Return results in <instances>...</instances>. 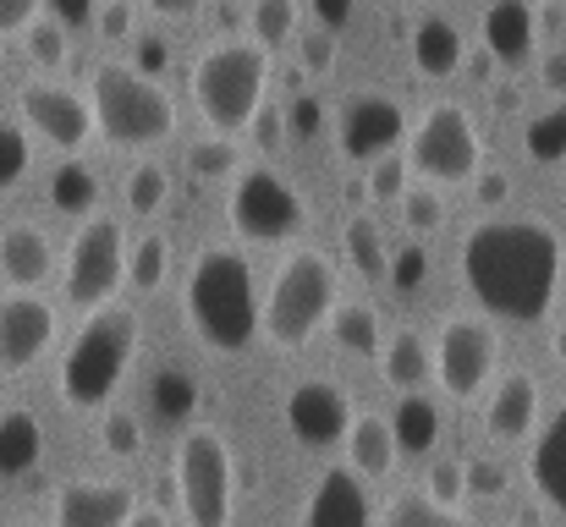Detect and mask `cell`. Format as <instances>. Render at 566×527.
Returning a JSON list of instances; mask_svg holds the SVG:
<instances>
[{"mask_svg": "<svg viewBox=\"0 0 566 527\" xmlns=\"http://www.w3.org/2000/svg\"><path fill=\"white\" fill-rule=\"evenodd\" d=\"M462 275L490 314L534 325L562 286V236L545 220H484L462 242Z\"/></svg>", "mask_w": 566, "mask_h": 527, "instance_id": "6da1fadb", "label": "cell"}, {"mask_svg": "<svg viewBox=\"0 0 566 527\" xmlns=\"http://www.w3.org/2000/svg\"><path fill=\"white\" fill-rule=\"evenodd\" d=\"M188 319L198 341L214 351H242L259 336L264 308H259L253 270L237 247H203L198 253L188 275Z\"/></svg>", "mask_w": 566, "mask_h": 527, "instance_id": "7a4b0ae2", "label": "cell"}, {"mask_svg": "<svg viewBox=\"0 0 566 527\" xmlns=\"http://www.w3.org/2000/svg\"><path fill=\"white\" fill-rule=\"evenodd\" d=\"M88 88H94V122H99L111 149H155L171 138L177 105L149 72L122 66V61H99Z\"/></svg>", "mask_w": 566, "mask_h": 527, "instance_id": "3957f363", "label": "cell"}, {"mask_svg": "<svg viewBox=\"0 0 566 527\" xmlns=\"http://www.w3.org/2000/svg\"><path fill=\"white\" fill-rule=\"evenodd\" d=\"M264 77H270V50L253 44V39L248 44L226 39V44L198 55V66H192V105H198V116L214 133L231 138V133L253 127V116L264 105Z\"/></svg>", "mask_w": 566, "mask_h": 527, "instance_id": "277c9868", "label": "cell"}, {"mask_svg": "<svg viewBox=\"0 0 566 527\" xmlns=\"http://www.w3.org/2000/svg\"><path fill=\"white\" fill-rule=\"evenodd\" d=\"M138 351V314L133 308H99L88 325L72 336V351L61 362V396L77 412H94L116 396L127 362Z\"/></svg>", "mask_w": 566, "mask_h": 527, "instance_id": "5b68a950", "label": "cell"}, {"mask_svg": "<svg viewBox=\"0 0 566 527\" xmlns=\"http://www.w3.org/2000/svg\"><path fill=\"white\" fill-rule=\"evenodd\" d=\"M336 314V264L325 253H292L270 286L264 330L275 347H303Z\"/></svg>", "mask_w": 566, "mask_h": 527, "instance_id": "8992f818", "label": "cell"}, {"mask_svg": "<svg viewBox=\"0 0 566 527\" xmlns=\"http://www.w3.org/2000/svg\"><path fill=\"white\" fill-rule=\"evenodd\" d=\"M484 160V144H479V127L462 105H429L423 122L407 133V166L423 181H473Z\"/></svg>", "mask_w": 566, "mask_h": 527, "instance_id": "52a82bcc", "label": "cell"}, {"mask_svg": "<svg viewBox=\"0 0 566 527\" xmlns=\"http://www.w3.org/2000/svg\"><path fill=\"white\" fill-rule=\"evenodd\" d=\"M127 281V231L111 214H94L77 225L72 247H66V303L94 314L116 297V286Z\"/></svg>", "mask_w": 566, "mask_h": 527, "instance_id": "ba28073f", "label": "cell"}, {"mask_svg": "<svg viewBox=\"0 0 566 527\" xmlns=\"http://www.w3.org/2000/svg\"><path fill=\"white\" fill-rule=\"evenodd\" d=\"M177 484L192 527H226L231 523V451L214 429H192L177 451Z\"/></svg>", "mask_w": 566, "mask_h": 527, "instance_id": "9c48e42d", "label": "cell"}, {"mask_svg": "<svg viewBox=\"0 0 566 527\" xmlns=\"http://www.w3.org/2000/svg\"><path fill=\"white\" fill-rule=\"evenodd\" d=\"M231 225L242 242H286L303 231V198L275 171H242L231 187Z\"/></svg>", "mask_w": 566, "mask_h": 527, "instance_id": "30bf717a", "label": "cell"}, {"mask_svg": "<svg viewBox=\"0 0 566 527\" xmlns=\"http://www.w3.org/2000/svg\"><path fill=\"white\" fill-rule=\"evenodd\" d=\"M17 110H22V127L28 133H39L44 144H55L66 155H77L94 138V127H99L94 110H88V99L72 94V88H61V83H28L17 94Z\"/></svg>", "mask_w": 566, "mask_h": 527, "instance_id": "8fae6325", "label": "cell"}, {"mask_svg": "<svg viewBox=\"0 0 566 527\" xmlns=\"http://www.w3.org/2000/svg\"><path fill=\"white\" fill-rule=\"evenodd\" d=\"M495 368V330L484 319H451L434 341V373L446 396H479V384Z\"/></svg>", "mask_w": 566, "mask_h": 527, "instance_id": "7c38bea8", "label": "cell"}, {"mask_svg": "<svg viewBox=\"0 0 566 527\" xmlns=\"http://www.w3.org/2000/svg\"><path fill=\"white\" fill-rule=\"evenodd\" d=\"M401 133H407L401 105L385 99V94H358V99H347V105H342V122H336V144H342V155L358 160V166H369L379 155H396Z\"/></svg>", "mask_w": 566, "mask_h": 527, "instance_id": "4fadbf2b", "label": "cell"}, {"mask_svg": "<svg viewBox=\"0 0 566 527\" xmlns=\"http://www.w3.org/2000/svg\"><path fill=\"white\" fill-rule=\"evenodd\" d=\"M286 429H292L297 445H308V451L347 445L353 407H347V396H342L331 379H303V384L286 396Z\"/></svg>", "mask_w": 566, "mask_h": 527, "instance_id": "5bb4252c", "label": "cell"}, {"mask_svg": "<svg viewBox=\"0 0 566 527\" xmlns=\"http://www.w3.org/2000/svg\"><path fill=\"white\" fill-rule=\"evenodd\" d=\"M55 341V308L33 292L0 303V373H22Z\"/></svg>", "mask_w": 566, "mask_h": 527, "instance_id": "9a60e30c", "label": "cell"}, {"mask_svg": "<svg viewBox=\"0 0 566 527\" xmlns=\"http://www.w3.org/2000/svg\"><path fill=\"white\" fill-rule=\"evenodd\" d=\"M303 527H369V495H364V473L353 467H331L308 506H303Z\"/></svg>", "mask_w": 566, "mask_h": 527, "instance_id": "2e32d148", "label": "cell"}, {"mask_svg": "<svg viewBox=\"0 0 566 527\" xmlns=\"http://www.w3.org/2000/svg\"><path fill=\"white\" fill-rule=\"evenodd\" d=\"M138 512L127 484H66L55 500V527H127Z\"/></svg>", "mask_w": 566, "mask_h": 527, "instance_id": "e0dca14e", "label": "cell"}, {"mask_svg": "<svg viewBox=\"0 0 566 527\" xmlns=\"http://www.w3.org/2000/svg\"><path fill=\"white\" fill-rule=\"evenodd\" d=\"M534 39H539V17L528 0H495L484 11V50L501 66H523L534 55Z\"/></svg>", "mask_w": 566, "mask_h": 527, "instance_id": "ac0fdd59", "label": "cell"}, {"mask_svg": "<svg viewBox=\"0 0 566 527\" xmlns=\"http://www.w3.org/2000/svg\"><path fill=\"white\" fill-rule=\"evenodd\" d=\"M462 55H468V44H462L457 22H446V17H423V22L412 28V66H418V77L446 83V77L462 72Z\"/></svg>", "mask_w": 566, "mask_h": 527, "instance_id": "d6986e66", "label": "cell"}, {"mask_svg": "<svg viewBox=\"0 0 566 527\" xmlns=\"http://www.w3.org/2000/svg\"><path fill=\"white\" fill-rule=\"evenodd\" d=\"M534 418H539V384H534L528 373H506L501 390L490 396L484 429H490L495 440H523V434L534 429Z\"/></svg>", "mask_w": 566, "mask_h": 527, "instance_id": "ffe728a7", "label": "cell"}, {"mask_svg": "<svg viewBox=\"0 0 566 527\" xmlns=\"http://www.w3.org/2000/svg\"><path fill=\"white\" fill-rule=\"evenodd\" d=\"M50 264H55V253H50V236L39 225H6L0 231V270H6V281L39 286L50 275Z\"/></svg>", "mask_w": 566, "mask_h": 527, "instance_id": "44dd1931", "label": "cell"}, {"mask_svg": "<svg viewBox=\"0 0 566 527\" xmlns=\"http://www.w3.org/2000/svg\"><path fill=\"white\" fill-rule=\"evenodd\" d=\"M528 473L539 484V495L566 517V407L545 423V434L534 440V456H528Z\"/></svg>", "mask_w": 566, "mask_h": 527, "instance_id": "7402d4cb", "label": "cell"}, {"mask_svg": "<svg viewBox=\"0 0 566 527\" xmlns=\"http://www.w3.org/2000/svg\"><path fill=\"white\" fill-rule=\"evenodd\" d=\"M390 434H396V451L401 456H429L434 440H440V407L429 396H401L396 412H390Z\"/></svg>", "mask_w": 566, "mask_h": 527, "instance_id": "603a6c76", "label": "cell"}, {"mask_svg": "<svg viewBox=\"0 0 566 527\" xmlns=\"http://www.w3.org/2000/svg\"><path fill=\"white\" fill-rule=\"evenodd\" d=\"M390 462H396V434H390V423H385V418H358V423L347 429V467L364 473V478H385Z\"/></svg>", "mask_w": 566, "mask_h": 527, "instance_id": "cb8c5ba5", "label": "cell"}, {"mask_svg": "<svg viewBox=\"0 0 566 527\" xmlns=\"http://www.w3.org/2000/svg\"><path fill=\"white\" fill-rule=\"evenodd\" d=\"M44 456V429L33 412H6L0 418V473L6 478H22L33 462Z\"/></svg>", "mask_w": 566, "mask_h": 527, "instance_id": "d4e9b609", "label": "cell"}, {"mask_svg": "<svg viewBox=\"0 0 566 527\" xmlns=\"http://www.w3.org/2000/svg\"><path fill=\"white\" fill-rule=\"evenodd\" d=\"M379 362H385V379H390V390H418L423 379H429V368H434V357L423 351V341L412 336V330H396L385 351H379Z\"/></svg>", "mask_w": 566, "mask_h": 527, "instance_id": "484cf974", "label": "cell"}, {"mask_svg": "<svg viewBox=\"0 0 566 527\" xmlns=\"http://www.w3.org/2000/svg\"><path fill=\"white\" fill-rule=\"evenodd\" d=\"M342 242H347V259H353V270H358L364 281H385V275H390L385 236H379V225L369 220V214H353L347 231H342Z\"/></svg>", "mask_w": 566, "mask_h": 527, "instance_id": "4316f807", "label": "cell"}, {"mask_svg": "<svg viewBox=\"0 0 566 527\" xmlns=\"http://www.w3.org/2000/svg\"><path fill=\"white\" fill-rule=\"evenodd\" d=\"M331 330H336V347L342 351H358V357H379L385 351V341H379V314L364 308V303H336Z\"/></svg>", "mask_w": 566, "mask_h": 527, "instance_id": "83f0119b", "label": "cell"}, {"mask_svg": "<svg viewBox=\"0 0 566 527\" xmlns=\"http://www.w3.org/2000/svg\"><path fill=\"white\" fill-rule=\"evenodd\" d=\"M99 203V176L88 171L83 160H66L61 171L50 176V209L61 214H94Z\"/></svg>", "mask_w": 566, "mask_h": 527, "instance_id": "f1b7e54d", "label": "cell"}, {"mask_svg": "<svg viewBox=\"0 0 566 527\" xmlns=\"http://www.w3.org/2000/svg\"><path fill=\"white\" fill-rule=\"evenodd\" d=\"M248 33H253V44H264L270 55L286 50L292 33H297V0H253V11H248Z\"/></svg>", "mask_w": 566, "mask_h": 527, "instance_id": "f546056e", "label": "cell"}, {"mask_svg": "<svg viewBox=\"0 0 566 527\" xmlns=\"http://www.w3.org/2000/svg\"><path fill=\"white\" fill-rule=\"evenodd\" d=\"M379 527H473V523H468V517H457L451 506L429 500V495H396V500L385 506Z\"/></svg>", "mask_w": 566, "mask_h": 527, "instance_id": "4dcf8cb0", "label": "cell"}, {"mask_svg": "<svg viewBox=\"0 0 566 527\" xmlns=\"http://www.w3.org/2000/svg\"><path fill=\"white\" fill-rule=\"evenodd\" d=\"M528 160H539V166H562L566 160V99L562 105H551L545 116H534L528 122Z\"/></svg>", "mask_w": 566, "mask_h": 527, "instance_id": "1f68e13d", "label": "cell"}, {"mask_svg": "<svg viewBox=\"0 0 566 527\" xmlns=\"http://www.w3.org/2000/svg\"><path fill=\"white\" fill-rule=\"evenodd\" d=\"M166 270H171V242H166L160 231H149V236L127 253V281H133L138 292H155V286L166 281Z\"/></svg>", "mask_w": 566, "mask_h": 527, "instance_id": "d6a6232c", "label": "cell"}, {"mask_svg": "<svg viewBox=\"0 0 566 527\" xmlns=\"http://www.w3.org/2000/svg\"><path fill=\"white\" fill-rule=\"evenodd\" d=\"M192 407H198V384H192L188 373L166 368V373L155 379V412H160L166 423H182V418H192Z\"/></svg>", "mask_w": 566, "mask_h": 527, "instance_id": "836d02e7", "label": "cell"}, {"mask_svg": "<svg viewBox=\"0 0 566 527\" xmlns=\"http://www.w3.org/2000/svg\"><path fill=\"white\" fill-rule=\"evenodd\" d=\"M33 166V144L17 122H0V192H11Z\"/></svg>", "mask_w": 566, "mask_h": 527, "instance_id": "e575fe53", "label": "cell"}, {"mask_svg": "<svg viewBox=\"0 0 566 527\" xmlns=\"http://www.w3.org/2000/svg\"><path fill=\"white\" fill-rule=\"evenodd\" d=\"M28 55L39 66H61L66 61V22L61 17H33L28 22Z\"/></svg>", "mask_w": 566, "mask_h": 527, "instance_id": "d590c367", "label": "cell"}, {"mask_svg": "<svg viewBox=\"0 0 566 527\" xmlns=\"http://www.w3.org/2000/svg\"><path fill=\"white\" fill-rule=\"evenodd\" d=\"M166 192H171V176L160 171V166H138V171L127 176V209L133 214H155L166 203Z\"/></svg>", "mask_w": 566, "mask_h": 527, "instance_id": "8d00e7d4", "label": "cell"}, {"mask_svg": "<svg viewBox=\"0 0 566 527\" xmlns=\"http://www.w3.org/2000/svg\"><path fill=\"white\" fill-rule=\"evenodd\" d=\"M188 171L192 176H226V171H237V144L220 133V138H203V144H192L188 149Z\"/></svg>", "mask_w": 566, "mask_h": 527, "instance_id": "74e56055", "label": "cell"}, {"mask_svg": "<svg viewBox=\"0 0 566 527\" xmlns=\"http://www.w3.org/2000/svg\"><path fill=\"white\" fill-rule=\"evenodd\" d=\"M407 176H412V166H407L401 155H379V160H375V176H369V198H379V203H401V192H407Z\"/></svg>", "mask_w": 566, "mask_h": 527, "instance_id": "f35d334b", "label": "cell"}, {"mask_svg": "<svg viewBox=\"0 0 566 527\" xmlns=\"http://www.w3.org/2000/svg\"><path fill=\"white\" fill-rule=\"evenodd\" d=\"M401 220H407L412 231H434V225L446 220L440 192H429V187H407V192H401Z\"/></svg>", "mask_w": 566, "mask_h": 527, "instance_id": "ab89813d", "label": "cell"}, {"mask_svg": "<svg viewBox=\"0 0 566 527\" xmlns=\"http://www.w3.org/2000/svg\"><path fill=\"white\" fill-rule=\"evenodd\" d=\"M99 440H105V451H111V456H138L144 429H138V418H133V412H111V418H105V429H99Z\"/></svg>", "mask_w": 566, "mask_h": 527, "instance_id": "60d3db41", "label": "cell"}, {"mask_svg": "<svg viewBox=\"0 0 566 527\" xmlns=\"http://www.w3.org/2000/svg\"><path fill=\"white\" fill-rule=\"evenodd\" d=\"M286 133L292 138H314V133H325V105H319V94H297L292 99V110H286Z\"/></svg>", "mask_w": 566, "mask_h": 527, "instance_id": "b9f144b4", "label": "cell"}, {"mask_svg": "<svg viewBox=\"0 0 566 527\" xmlns=\"http://www.w3.org/2000/svg\"><path fill=\"white\" fill-rule=\"evenodd\" d=\"M462 495H468V467H457V462H434V467H429V500L451 506V500H462Z\"/></svg>", "mask_w": 566, "mask_h": 527, "instance_id": "7bdbcfd3", "label": "cell"}, {"mask_svg": "<svg viewBox=\"0 0 566 527\" xmlns=\"http://www.w3.org/2000/svg\"><path fill=\"white\" fill-rule=\"evenodd\" d=\"M297 55H303V72L331 77V66H336V39H331V28H325V33H308V39L297 44Z\"/></svg>", "mask_w": 566, "mask_h": 527, "instance_id": "ee69618b", "label": "cell"}, {"mask_svg": "<svg viewBox=\"0 0 566 527\" xmlns=\"http://www.w3.org/2000/svg\"><path fill=\"white\" fill-rule=\"evenodd\" d=\"M423 264H429V259H423V247L412 242V247H401V253L390 259V281H396L401 292H412V286H423Z\"/></svg>", "mask_w": 566, "mask_h": 527, "instance_id": "f6af8a7d", "label": "cell"}, {"mask_svg": "<svg viewBox=\"0 0 566 527\" xmlns=\"http://www.w3.org/2000/svg\"><path fill=\"white\" fill-rule=\"evenodd\" d=\"M506 489V467L501 462H468V495H501Z\"/></svg>", "mask_w": 566, "mask_h": 527, "instance_id": "bcb514c9", "label": "cell"}, {"mask_svg": "<svg viewBox=\"0 0 566 527\" xmlns=\"http://www.w3.org/2000/svg\"><path fill=\"white\" fill-rule=\"evenodd\" d=\"M253 138H259L264 149H275V144L286 138V110H275V105H259V116H253Z\"/></svg>", "mask_w": 566, "mask_h": 527, "instance_id": "7dc6e473", "label": "cell"}, {"mask_svg": "<svg viewBox=\"0 0 566 527\" xmlns=\"http://www.w3.org/2000/svg\"><path fill=\"white\" fill-rule=\"evenodd\" d=\"M33 17H39V0H0V39L6 33H28Z\"/></svg>", "mask_w": 566, "mask_h": 527, "instance_id": "c3c4849f", "label": "cell"}, {"mask_svg": "<svg viewBox=\"0 0 566 527\" xmlns=\"http://www.w3.org/2000/svg\"><path fill=\"white\" fill-rule=\"evenodd\" d=\"M94 22H99V33H105V39H127V33H133V6H127V0H111Z\"/></svg>", "mask_w": 566, "mask_h": 527, "instance_id": "681fc988", "label": "cell"}, {"mask_svg": "<svg viewBox=\"0 0 566 527\" xmlns=\"http://www.w3.org/2000/svg\"><path fill=\"white\" fill-rule=\"evenodd\" d=\"M50 17H61L66 28H83V22H94L99 11H94V0H50Z\"/></svg>", "mask_w": 566, "mask_h": 527, "instance_id": "f907efd6", "label": "cell"}, {"mask_svg": "<svg viewBox=\"0 0 566 527\" xmlns=\"http://www.w3.org/2000/svg\"><path fill=\"white\" fill-rule=\"evenodd\" d=\"M314 17L336 33V28H347V22H353V0H314Z\"/></svg>", "mask_w": 566, "mask_h": 527, "instance_id": "816d5d0a", "label": "cell"}, {"mask_svg": "<svg viewBox=\"0 0 566 527\" xmlns=\"http://www.w3.org/2000/svg\"><path fill=\"white\" fill-rule=\"evenodd\" d=\"M506 192H512V181H506L501 171L479 176V203H484V209H501V203H506Z\"/></svg>", "mask_w": 566, "mask_h": 527, "instance_id": "f5cc1de1", "label": "cell"}, {"mask_svg": "<svg viewBox=\"0 0 566 527\" xmlns=\"http://www.w3.org/2000/svg\"><path fill=\"white\" fill-rule=\"evenodd\" d=\"M539 72H545V88H556V94H566V50H551Z\"/></svg>", "mask_w": 566, "mask_h": 527, "instance_id": "db71d44e", "label": "cell"}, {"mask_svg": "<svg viewBox=\"0 0 566 527\" xmlns=\"http://www.w3.org/2000/svg\"><path fill=\"white\" fill-rule=\"evenodd\" d=\"M166 61H171V55H166V44H160V39H144V50H138V66L155 77V72H166Z\"/></svg>", "mask_w": 566, "mask_h": 527, "instance_id": "11a10c76", "label": "cell"}, {"mask_svg": "<svg viewBox=\"0 0 566 527\" xmlns=\"http://www.w3.org/2000/svg\"><path fill=\"white\" fill-rule=\"evenodd\" d=\"M198 6L203 0H149V11H160V17H198Z\"/></svg>", "mask_w": 566, "mask_h": 527, "instance_id": "9f6ffc18", "label": "cell"}, {"mask_svg": "<svg viewBox=\"0 0 566 527\" xmlns=\"http://www.w3.org/2000/svg\"><path fill=\"white\" fill-rule=\"evenodd\" d=\"M127 527H166V517H160V512H133Z\"/></svg>", "mask_w": 566, "mask_h": 527, "instance_id": "6f0895ef", "label": "cell"}, {"mask_svg": "<svg viewBox=\"0 0 566 527\" xmlns=\"http://www.w3.org/2000/svg\"><path fill=\"white\" fill-rule=\"evenodd\" d=\"M556 357L566 362V319H562V330H556Z\"/></svg>", "mask_w": 566, "mask_h": 527, "instance_id": "680465c9", "label": "cell"}, {"mask_svg": "<svg viewBox=\"0 0 566 527\" xmlns=\"http://www.w3.org/2000/svg\"><path fill=\"white\" fill-rule=\"evenodd\" d=\"M22 527H33V523H22Z\"/></svg>", "mask_w": 566, "mask_h": 527, "instance_id": "91938a15", "label": "cell"}]
</instances>
